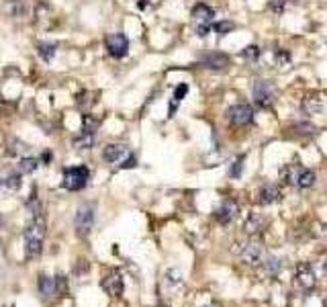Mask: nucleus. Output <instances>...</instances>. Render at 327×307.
I'll return each mask as SVG.
<instances>
[{"mask_svg":"<svg viewBox=\"0 0 327 307\" xmlns=\"http://www.w3.org/2000/svg\"><path fill=\"white\" fill-rule=\"evenodd\" d=\"M43 237H45V223L41 217H35L29 227L25 230V242H27V256L37 258L43 250Z\"/></svg>","mask_w":327,"mask_h":307,"instance_id":"nucleus-1","label":"nucleus"},{"mask_svg":"<svg viewBox=\"0 0 327 307\" xmlns=\"http://www.w3.org/2000/svg\"><path fill=\"white\" fill-rule=\"evenodd\" d=\"M88 168L86 166H74L64 170V187L68 190H82L88 183Z\"/></svg>","mask_w":327,"mask_h":307,"instance_id":"nucleus-2","label":"nucleus"},{"mask_svg":"<svg viewBox=\"0 0 327 307\" xmlns=\"http://www.w3.org/2000/svg\"><path fill=\"white\" fill-rule=\"evenodd\" d=\"M92 225H94V207H92V205H80L78 211H76V219H74L76 234L80 237L88 236Z\"/></svg>","mask_w":327,"mask_h":307,"instance_id":"nucleus-3","label":"nucleus"},{"mask_svg":"<svg viewBox=\"0 0 327 307\" xmlns=\"http://www.w3.org/2000/svg\"><path fill=\"white\" fill-rule=\"evenodd\" d=\"M239 258L243 260V262H250V264L262 262V258H264V244L258 240V237H252V240L239 250Z\"/></svg>","mask_w":327,"mask_h":307,"instance_id":"nucleus-4","label":"nucleus"},{"mask_svg":"<svg viewBox=\"0 0 327 307\" xmlns=\"http://www.w3.org/2000/svg\"><path fill=\"white\" fill-rule=\"evenodd\" d=\"M107 49L113 58H125L127 51H129V39H127L123 33L107 35Z\"/></svg>","mask_w":327,"mask_h":307,"instance_id":"nucleus-5","label":"nucleus"},{"mask_svg":"<svg viewBox=\"0 0 327 307\" xmlns=\"http://www.w3.org/2000/svg\"><path fill=\"white\" fill-rule=\"evenodd\" d=\"M274 94H276V90L270 82H266V80H258L254 84V100L258 102L260 107H268V105H272V100H274Z\"/></svg>","mask_w":327,"mask_h":307,"instance_id":"nucleus-6","label":"nucleus"},{"mask_svg":"<svg viewBox=\"0 0 327 307\" xmlns=\"http://www.w3.org/2000/svg\"><path fill=\"white\" fill-rule=\"evenodd\" d=\"M227 117L233 125L243 127V125H250L254 121V111H252L250 105H235V107H231L227 111Z\"/></svg>","mask_w":327,"mask_h":307,"instance_id":"nucleus-7","label":"nucleus"},{"mask_svg":"<svg viewBox=\"0 0 327 307\" xmlns=\"http://www.w3.org/2000/svg\"><path fill=\"white\" fill-rule=\"evenodd\" d=\"M213 17H215V10L209 4H205V2L196 4L192 8V19L196 21V25H209V23L213 21Z\"/></svg>","mask_w":327,"mask_h":307,"instance_id":"nucleus-8","label":"nucleus"},{"mask_svg":"<svg viewBox=\"0 0 327 307\" xmlns=\"http://www.w3.org/2000/svg\"><path fill=\"white\" fill-rule=\"evenodd\" d=\"M235 213H237V205L233 203V201H225L223 205H221V207H217L215 217H217V221H219V223L227 225L233 217H235Z\"/></svg>","mask_w":327,"mask_h":307,"instance_id":"nucleus-9","label":"nucleus"},{"mask_svg":"<svg viewBox=\"0 0 327 307\" xmlns=\"http://www.w3.org/2000/svg\"><path fill=\"white\" fill-rule=\"evenodd\" d=\"M102 289L107 291L111 297H119V295L123 293V279H121V275H111V277H107L102 281Z\"/></svg>","mask_w":327,"mask_h":307,"instance_id":"nucleus-10","label":"nucleus"},{"mask_svg":"<svg viewBox=\"0 0 327 307\" xmlns=\"http://www.w3.org/2000/svg\"><path fill=\"white\" fill-rule=\"evenodd\" d=\"M297 281H299V285L303 289H313L315 287V275H313V270L309 264H299L297 268Z\"/></svg>","mask_w":327,"mask_h":307,"instance_id":"nucleus-11","label":"nucleus"},{"mask_svg":"<svg viewBox=\"0 0 327 307\" xmlns=\"http://www.w3.org/2000/svg\"><path fill=\"white\" fill-rule=\"evenodd\" d=\"M127 156V147L121 145V143H109L107 147L102 150V158L107 162H119Z\"/></svg>","mask_w":327,"mask_h":307,"instance_id":"nucleus-12","label":"nucleus"},{"mask_svg":"<svg viewBox=\"0 0 327 307\" xmlns=\"http://www.w3.org/2000/svg\"><path fill=\"white\" fill-rule=\"evenodd\" d=\"M203 66L211 68V70H223L229 66V58L225 53H209L207 58H203Z\"/></svg>","mask_w":327,"mask_h":307,"instance_id":"nucleus-13","label":"nucleus"},{"mask_svg":"<svg viewBox=\"0 0 327 307\" xmlns=\"http://www.w3.org/2000/svg\"><path fill=\"white\" fill-rule=\"evenodd\" d=\"M280 199V190H278V187L276 185H264L262 189H260V203H264V205H270V203H274V201H278Z\"/></svg>","mask_w":327,"mask_h":307,"instance_id":"nucleus-14","label":"nucleus"},{"mask_svg":"<svg viewBox=\"0 0 327 307\" xmlns=\"http://www.w3.org/2000/svg\"><path fill=\"white\" fill-rule=\"evenodd\" d=\"M315 180H317V174L313 172V170L309 168H301V172H299V178H297V185L301 189H311L315 185Z\"/></svg>","mask_w":327,"mask_h":307,"instance_id":"nucleus-15","label":"nucleus"},{"mask_svg":"<svg viewBox=\"0 0 327 307\" xmlns=\"http://www.w3.org/2000/svg\"><path fill=\"white\" fill-rule=\"evenodd\" d=\"M299 172H301V166L297 164H288L282 168V172H280V176H282V180L286 185H297V178H299Z\"/></svg>","mask_w":327,"mask_h":307,"instance_id":"nucleus-16","label":"nucleus"},{"mask_svg":"<svg viewBox=\"0 0 327 307\" xmlns=\"http://www.w3.org/2000/svg\"><path fill=\"white\" fill-rule=\"evenodd\" d=\"M39 166V160L37 158H21V162H19V172L21 174H31L35 172Z\"/></svg>","mask_w":327,"mask_h":307,"instance_id":"nucleus-17","label":"nucleus"},{"mask_svg":"<svg viewBox=\"0 0 327 307\" xmlns=\"http://www.w3.org/2000/svg\"><path fill=\"white\" fill-rule=\"evenodd\" d=\"M39 291L45 295V297H53V295H55V279L41 277L39 279Z\"/></svg>","mask_w":327,"mask_h":307,"instance_id":"nucleus-18","label":"nucleus"},{"mask_svg":"<svg viewBox=\"0 0 327 307\" xmlns=\"http://www.w3.org/2000/svg\"><path fill=\"white\" fill-rule=\"evenodd\" d=\"M303 111H305L307 115H317L319 111H323V102L317 98H305L303 100Z\"/></svg>","mask_w":327,"mask_h":307,"instance_id":"nucleus-19","label":"nucleus"},{"mask_svg":"<svg viewBox=\"0 0 327 307\" xmlns=\"http://www.w3.org/2000/svg\"><path fill=\"white\" fill-rule=\"evenodd\" d=\"M74 145L78 147V150H88V147L94 145V133H86V131H82L80 138L74 140Z\"/></svg>","mask_w":327,"mask_h":307,"instance_id":"nucleus-20","label":"nucleus"},{"mask_svg":"<svg viewBox=\"0 0 327 307\" xmlns=\"http://www.w3.org/2000/svg\"><path fill=\"white\" fill-rule=\"evenodd\" d=\"M262 225H264V219L258 213H252L248 217V221H245V230H248L250 234H258L262 230Z\"/></svg>","mask_w":327,"mask_h":307,"instance_id":"nucleus-21","label":"nucleus"},{"mask_svg":"<svg viewBox=\"0 0 327 307\" xmlns=\"http://www.w3.org/2000/svg\"><path fill=\"white\" fill-rule=\"evenodd\" d=\"M37 53L41 55V58H43L45 62H51V60H53V55H55V45L39 41V43H37Z\"/></svg>","mask_w":327,"mask_h":307,"instance_id":"nucleus-22","label":"nucleus"},{"mask_svg":"<svg viewBox=\"0 0 327 307\" xmlns=\"http://www.w3.org/2000/svg\"><path fill=\"white\" fill-rule=\"evenodd\" d=\"M6 6H8V13L13 17H23L25 15V2L23 0H6Z\"/></svg>","mask_w":327,"mask_h":307,"instance_id":"nucleus-23","label":"nucleus"},{"mask_svg":"<svg viewBox=\"0 0 327 307\" xmlns=\"http://www.w3.org/2000/svg\"><path fill=\"white\" fill-rule=\"evenodd\" d=\"M213 29H215V33H219V35H227V33H231L233 29H235V25H233L231 21H223V23H215Z\"/></svg>","mask_w":327,"mask_h":307,"instance_id":"nucleus-24","label":"nucleus"},{"mask_svg":"<svg viewBox=\"0 0 327 307\" xmlns=\"http://www.w3.org/2000/svg\"><path fill=\"white\" fill-rule=\"evenodd\" d=\"M4 187L6 189H10V190H17V189H21V172L19 174H10V176H6L4 180Z\"/></svg>","mask_w":327,"mask_h":307,"instance_id":"nucleus-25","label":"nucleus"},{"mask_svg":"<svg viewBox=\"0 0 327 307\" xmlns=\"http://www.w3.org/2000/svg\"><path fill=\"white\" fill-rule=\"evenodd\" d=\"M243 160H245V158L241 156V158H237V160L233 162V166H231V170H229V174H231L233 178H239V176H241V172H243Z\"/></svg>","mask_w":327,"mask_h":307,"instance_id":"nucleus-26","label":"nucleus"},{"mask_svg":"<svg viewBox=\"0 0 327 307\" xmlns=\"http://www.w3.org/2000/svg\"><path fill=\"white\" fill-rule=\"evenodd\" d=\"M286 6H288V0H270V10L276 15H282Z\"/></svg>","mask_w":327,"mask_h":307,"instance_id":"nucleus-27","label":"nucleus"},{"mask_svg":"<svg viewBox=\"0 0 327 307\" xmlns=\"http://www.w3.org/2000/svg\"><path fill=\"white\" fill-rule=\"evenodd\" d=\"M280 260L278 258H268L266 260V270H268V275H278V270H280Z\"/></svg>","mask_w":327,"mask_h":307,"instance_id":"nucleus-28","label":"nucleus"},{"mask_svg":"<svg viewBox=\"0 0 327 307\" xmlns=\"http://www.w3.org/2000/svg\"><path fill=\"white\" fill-rule=\"evenodd\" d=\"M243 58H248V60H258V58H260V47H258V45H248V47L243 49Z\"/></svg>","mask_w":327,"mask_h":307,"instance_id":"nucleus-29","label":"nucleus"},{"mask_svg":"<svg viewBox=\"0 0 327 307\" xmlns=\"http://www.w3.org/2000/svg\"><path fill=\"white\" fill-rule=\"evenodd\" d=\"M66 291H68V281H66V277H57V279H55V293L66 295Z\"/></svg>","mask_w":327,"mask_h":307,"instance_id":"nucleus-30","label":"nucleus"},{"mask_svg":"<svg viewBox=\"0 0 327 307\" xmlns=\"http://www.w3.org/2000/svg\"><path fill=\"white\" fill-rule=\"evenodd\" d=\"M186 93H188V84H180V86H176V90H174V100L180 102V100L186 96Z\"/></svg>","mask_w":327,"mask_h":307,"instance_id":"nucleus-31","label":"nucleus"},{"mask_svg":"<svg viewBox=\"0 0 327 307\" xmlns=\"http://www.w3.org/2000/svg\"><path fill=\"white\" fill-rule=\"evenodd\" d=\"M276 62H278L280 66L288 64V62H290V53H288L286 49H278V51H276Z\"/></svg>","mask_w":327,"mask_h":307,"instance_id":"nucleus-32","label":"nucleus"},{"mask_svg":"<svg viewBox=\"0 0 327 307\" xmlns=\"http://www.w3.org/2000/svg\"><path fill=\"white\" fill-rule=\"evenodd\" d=\"M209 31H211V25H196V33H198V37L209 35Z\"/></svg>","mask_w":327,"mask_h":307,"instance_id":"nucleus-33","label":"nucleus"},{"mask_svg":"<svg viewBox=\"0 0 327 307\" xmlns=\"http://www.w3.org/2000/svg\"><path fill=\"white\" fill-rule=\"evenodd\" d=\"M133 166H135V158L131 156V158H129V160H127V162L123 164V168H133Z\"/></svg>","mask_w":327,"mask_h":307,"instance_id":"nucleus-34","label":"nucleus"},{"mask_svg":"<svg viewBox=\"0 0 327 307\" xmlns=\"http://www.w3.org/2000/svg\"><path fill=\"white\" fill-rule=\"evenodd\" d=\"M323 272H325V275H327V262L323 264Z\"/></svg>","mask_w":327,"mask_h":307,"instance_id":"nucleus-35","label":"nucleus"},{"mask_svg":"<svg viewBox=\"0 0 327 307\" xmlns=\"http://www.w3.org/2000/svg\"><path fill=\"white\" fill-rule=\"evenodd\" d=\"M207 307H219V305H207Z\"/></svg>","mask_w":327,"mask_h":307,"instance_id":"nucleus-36","label":"nucleus"},{"mask_svg":"<svg viewBox=\"0 0 327 307\" xmlns=\"http://www.w3.org/2000/svg\"><path fill=\"white\" fill-rule=\"evenodd\" d=\"M0 185H4V183H2V180H0Z\"/></svg>","mask_w":327,"mask_h":307,"instance_id":"nucleus-37","label":"nucleus"}]
</instances>
